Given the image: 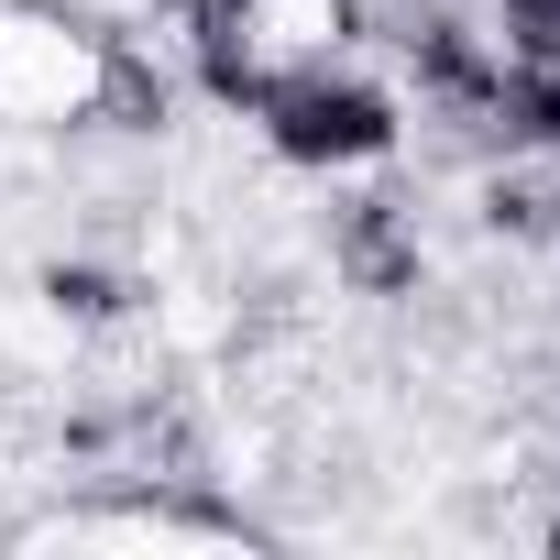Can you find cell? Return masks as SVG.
Segmentation results:
<instances>
[{"label": "cell", "mask_w": 560, "mask_h": 560, "mask_svg": "<svg viewBox=\"0 0 560 560\" xmlns=\"http://www.w3.org/2000/svg\"><path fill=\"white\" fill-rule=\"evenodd\" d=\"M538 549H549V560H560V505H549V527H538Z\"/></svg>", "instance_id": "cell-5"}, {"label": "cell", "mask_w": 560, "mask_h": 560, "mask_svg": "<svg viewBox=\"0 0 560 560\" xmlns=\"http://www.w3.org/2000/svg\"><path fill=\"white\" fill-rule=\"evenodd\" d=\"M264 143L287 154V165H308V176H352V165H385L396 154V132H407V100L385 89V78H352V67H298V78H275L264 89Z\"/></svg>", "instance_id": "cell-1"}, {"label": "cell", "mask_w": 560, "mask_h": 560, "mask_svg": "<svg viewBox=\"0 0 560 560\" xmlns=\"http://www.w3.org/2000/svg\"><path fill=\"white\" fill-rule=\"evenodd\" d=\"M45 308H56L67 330H110V319H132V275H110V264H89V253H56V264H45Z\"/></svg>", "instance_id": "cell-3"}, {"label": "cell", "mask_w": 560, "mask_h": 560, "mask_svg": "<svg viewBox=\"0 0 560 560\" xmlns=\"http://www.w3.org/2000/svg\"><path fill=\"white\" fill-rule=\"evenodd\" d=\"M483 220L505 242H560V176H494L483 187Z\"/></svg>", "instance_id": "cell-4"}, {"label": "cell", "mask_w": 560, "mask_h": 560, "mask_svg": "<svg viewBox=\"0 0 560 560\" xmlns=\"http://www.w3.org/2000/svg\"><path fill=\"white\" fill-rule=\"evenodd\" d=\"M330 275H341L352 298H418L429 253H418L407 198H352V209H341V231H330Z\"/></svg>", "instance_id": "cell-2"}]
</instances>
